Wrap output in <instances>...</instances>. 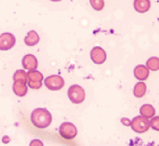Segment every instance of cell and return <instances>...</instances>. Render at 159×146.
I'll return each mask as SVG.
<instances>
[{"mask_svg": "<svg viewBox=\"0 0 159 146\" xmlns=\"http://www.w3.org/2000/svg\"><path fill=\"white\" fill-rule=\"evenodd\" d=\"M90 4L92 9L96 11H102L104 9V0H90Z\"/></svg>", "mask_w": 159, "mask_h": 146, "instance_id": "cell-18", "label": "cell"}, {"mask_svg": "<svg viewBox=\"0 0 159 146\" xmlns=\"http://www.w3.org/2000/svg\"><path fill=\"white\" fill-rule=\"evenodd\" d=\"M60 135L65 140H73L78 135V128L70 122H64L60 126Z\"/></svg>", "mask_w": 159, "mask_h": 146, "instance_id": "cell-4", "label": "cell"}, {"mask_svg": "<svg viewBox=\"0 0 159 146\" xmlns=\"http://www.w3.org/2000/svg\"><path fill=\"white\" fill-rule=\"evenodd\" d=\"M51 1H53V2H58V1H61V0H51Z\"/></svg>", "mask_w": 159, "mask_h": 146, "instance_id": "cell-24", "label": "cell"}, {"mask_svg": "<svg viewBox=\"0 0 159 146\" xmlns=\"http://www.w3.org/2000/svg\"><path fill=\"white\" fill-rule=\"evenodd\" d=\"M22 67L25 70H35L38 67L37 58L33 54H27L22 58Z\"/></svg>", "mask_w": 159, "mask_h": 146, "instance_id": "cell-8", "label": "cell"}, {"mask_svg": "<svg viewBox=\"0 0 159 146\" xmlns=\"http://www.w3.org/2000/svg\"><path fill=\"white\" fill-rule=\"evenodd\" d=\"M13 79H14V82L28 83V73L25 72V70H17L13 75Z\"/></svg>", "mask_w": 159, "mask_h": 146, "instance_id": "cell-17", "label": "cell"}, {"mask_svg": "<svg viewBox=\"0 0 159 146\" xmlns=\"http://www.w3.org/2000/svg\"><path fill=\"white\" fill-rule=\"evenodd\" d=\"M134 75L138 81H147L150 76V70L145 65H138L134 69Z\"/></svg>", "mask_w": 159, "mask_h": 146, "instance_id": "cell-9", "label": "cell"}, {"mask_svg": "<svg viewBox=\"0 0 159 146\" xmlns=\"http://www.w3.org/2000/svg\"><path fill=\"white\" fill-rule=\"evenodd\" d=\"M28 73V81H36V82H43V75L42 72L35 70H30Z\"/></svg>", "mask_w": 159, "mask_h": 146, "instance_id": "cell-16", "label": "cell"}, {"mask_svg": "<svg viewBox=\"0 0 159 146\" xmlns=\"http://www.w3.org/2000/svg\"><path fill=\"white\" fill-rule=\"evenodd\" d=\"M30 145L31 146H33V145H40V146H42L43 142H40V141H38V140H34V141H32V142L30 143Z\"/></svg>", "mask_w": 159, "mask_h": 146, "instance_id": "cell-22", "label": "cell"}, {"mask_svg": "<svg viewBox=\"0 0 159 146\" xmlns=\"http://www.w3.org/2000/svg\"><path fill=\"white\" fill-rule=\"evenodd\" d=\"M16 43V38L12 33L6 32L0 35V50L7 51L11 50Z\"/></svg>", "mask_w": 159, "mask_h": 146, "instance_id": "cell-6", "label": "cell"}, {"mask_svg": "<svg viewBox=\"0 0 159 146\" xmlns=\"http://www.w3.org/2000/svg\"><path fill=\"white\" fill-rule=\"evenodd\" d=\"M133 93H134V95L137 97V99H141V97L144 96L145 93H147V85H145L144 82H142V81L138 82L134 87Z\"/></svg>", "mask_w": 159, "mask_h": 146, "instance_id": "cell-13", "label": "cell"}, {"mask_svg": "<svg viewBox=\"0 0 159 146\" xmlns=\"http://www.w3.org/2000/svg\"><path fill=\"white\" fill-rule=\"evenodd\" d=\"M130 122H132V120L127 119V117H122L121 119V123L124 126H130Z\"/></svg>", "mask_w": 159, "mask_h": 146, "instance_id": "cell-21", "label": "cell"}, {"mask_svg": "<svg viewBox=\"0 0 159 146\" xmlns=\"http://www.w3.org/2000/svg\"><path fill=\"white\" fill-rule=\"evenodd\" d=\"M13 91L17 96L22 97L28 93V85L24 82H14L13 84Z\"/></svg>", "mask_w": 159, "mask_h": 146, "instance_id": "cell-12", "label": "cell"}, {"mask_svg": "<svg viewBox=\"0 0 159 146\" xmlns=\"http://www.w3.org/2000/svg\"><path fill=\"white\" fill-rule=\"evenodd\" d=\"M45 86L47 87L49 90L52 91H57L63 89V87L65 86V81L61 77V75H51L48 76L47 78L45 79Z\"/></svg>", "mask_w": 159, "mask_h": 146, "instance_id": "cell-5", "label": "cell"}, {"mask_svg": "<svg viewBox=\"0 0 159 146\" xmlns=\"http://www.w3.org/2000/svg\"><path fill=\"white\" fill-rule=\"evenodd\" d=\"M140 114L142 117H147V119H152L156 114L155 108L150 104H144V105H142L140 108Z\"/></svg>", "mask_w": 159, "mask_h": 146, "instance_id": "cell-14", "label": "cell"}, {"mask_svg": "<svg viewBox=\"0 0 159 146\" xmlns=\"http://www.w3.org/2000/svg\"><path fill=\"white\" fill-rule=\"evenodd\" d=\"M28 87H30L31 89H34V90H37V89H40L43 86V82H36V81H28L27 83Z\"/></svg>", "mask_w": 159, "mask_h": 146, "instance_id": "cell-19", "label": "cell"}, {"mask_svg": "<svg viewBox=\"0 0 159 146\" xmlns=\"http://www.w3.org/2000/svg\"><path fill=\"white\" fill-rule=\"evenodd\" d=\"M130 127L137 134H144L151 128L150 119H147L141 114L138 117H135L130 122Z\"/></svg>", "mask_w": 159, "mask_h": 146, "instance_id": "cell-2", "label": "cell"}, {"mask_svg": "<svg viewBox=\"0 0 159 146\" xmlns=\"http://www.w3.org/2000/svg\"><path fill=\"white\" fill-rule=\"evenodd\" d=\"M31 122L35 127L39 129H45L49 127L52 123V116L50 111L45 108H36L31 113Z\"/></svg>", "mask_w": 159, "mask_h": 146, "instance_id": "cell-1", "label": "cell"}, {"mask_svg": "<svg viewBox=\"0 0 159 146\" xmlns=\"http://www.w3.org/2000/svg\"><path fill=\"white\" fill-rule=\"evenodd\" d=\"M145 66L150 71H159V57H150L147 60Z\"/></svg>", "mask_w": 159, "mask_h": 146, "instance_id": "cell-15", "label": "cell"}, {"mask_svg": "<svg viewBox=\"0 0 159 146\" xmlns=\"http://www.w3.org/2000/svg\"><path fill=\"white\" fill-rule=\"evenodd\" d=\"M10 142V138L9 137H3V143H9Z\"/></svg>", "mask_w": 159, "mask_h": 146, "instance_id": "cell-23", "label": "cell"}, {"mask_svg": "<svg viewBox=\"0 0 159 146\" xmlns=\"http://www.w3.org/2000/svg\"><path fill=\"white\" fill-rule=\"evenodd\" d=\"M134 9L140 14H144L151 9V0H135Z\"/></svg>", "mask_w": 159, "mask_h": 146, "instance_id": "cell-11", "label": "cell"}, {"mask_svg": "<svg viewBox=\"0 0 159 146\" xmlns=\"http://www.w3.org/2000/svg\"><path fill=\"white\" fill-rule=\"evenodd\" d=\"M150 124L151 128H153L156 131H159V117H153L152 119H150Z\"/></svg>", "mask_w": 159, "mask_h": 146, "instance_id": "cell-20", "label": "cell"}, {"mask_svg": "<svg viewBox=\"0 0 159 146\" xmlns=\"http://www.w3.org/2000/svg\"><path fill=\"white\" fill-rule=\"evenodd\" d=\"M68 97L72 103L81 104L85 101V90L83 89V87H81L80 85H72L68 89Z\"/></svg>", "mask_w": 159, "mask_h": 146, "instance_id": "cell-3", "label": "cell"}, {"mask_svg": "<svg viewBox=\"0 0 159 146\" xmlns=\"http://www.w3.org/2000/svg\"><path fill=\"white\" fill-rule=\"evenodd\" d=\"M40 40V37L38 35V33L34 30H31L28 32V34L25 37V43L28 47H34L36 46Z\"/></svg>", "mask_w": 159, "mask_h": 146, "instance_id": "cell-10", "label": "cell"}, {"mask_svg": "<svg viewBox=\"0 0 159 146\" xmlns=\"http://www.w3.org/2000/svg\"><path fill=\"white\" fill-rule=\"evenodd\" d=\"M106 52L101 47H94L90 52V58L96 65H102L106 60Z\"/></svg>", "mask_w": 159, "mask_h": 146, "instance_id": "cell-7", "label": "cell"}]
</instances>
